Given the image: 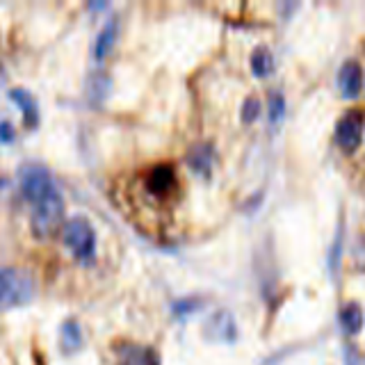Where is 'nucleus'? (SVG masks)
<instances>
[{"mask_svg": "<svg viewBox=\"0 0 365 365\" xmlns=\"http://www.w3.org/2000/svg\"><path fill=\"white\" fill-rule=\"evenodd\" d=\"M60 342H62V349L66 354H73L83 347V329L76 322V319H64L62 327H60Z\"/></svg>", "mask_w": 365, "mask_h": 365, "instance_id": "obj_11", "label": "nucleus"}, {"mask_svg": "<svg viewBox=\"0 0 365 365\" xmlns=\"http://www.w3.org/2000/svg\"><path fill=\"white\" fill-rule=\"evenodd\" d=\"M190 165H192V169L201 171V174H208L210 165H212V148L208 144L194 146L190 151Z\"/></svg>", "mask_w": 365, "mask_h": 365, "instance_id": "obj_15", "label": "nucleus"}, {"mask_svg": "<svg viewBox=\"0 0 365 365\" xmlns=\"http://www.w3.org/2000/svg\"><path fill=\"white\" fill-rule=\"evenodd\" d=\"M0 140L3 142H11L14 140V130H11L9 121H0Z\"/></svg>", "mask_w": 365, "mask_h": 365, "instance_id": "obj_20", "label": "nucleus"}, {"mask_svg": "<svg viewBox=\"0 0 365 365\" xmlns=\"http://www.w3.org/2000/svg\"><path fill=\"white\" fill-rule=\"evenodd\" d=\"M269 119L277 123V121H281V117L285 114V98L279 94V91H274V94L269 96Z\"/></svg>", "mask_w": 365, "mask_h": 365, "instance_id": "obj_16", "label": "nucleus"}, {"mask_svg": "<svg viewBox=\"0 0 365 365\" xmlns=\"http://www.w3.org/2000/svg\"><path fill=\"white\" fill-rule=\"evenodd\" d=\"M11 101L19 103V108L23 112V121L28 125H37V119H39V106H37V98H34L28 89H21V87H14L9 91Z\"/></svg>", "mask_w": 365, "mask_h": 365, "instance_id": "obj_9", "label": "nucleus"}, {"mask_svg": "<svg viewBox=\"0 0 365 365\" xmlns=\"http://www.w3.org/2000/svg\"><path fill=\"white\" fill-rule=\"evenodd\" d=\"M338 317H340L342 329H345L349 336L359 334V331L363 329V308L356 302H349V304L342 306Z\"/></svg>", "mask_w": 365, "mask_h": 365, "instance_id": "obj_13", "label": "nucleus"}, {"mask_svg": "<svg viewBox=\"0 0 365 365\" xmlns=\"http://www.w3.org/2000/svg\"><path fill=\"white\" fill-rule=\"evenodd\" d=\"M354 262H356V267L365 269V235H361L354 245Z\"/></svg>", "mask_w": 365, "mask_h": 365, "instance_id": "obj_18", "label": "nucleus"}, {"mask_svg": "<svg viewBox=\"0 0 365 365\" xmlns=\"http://www.w3.org/2000/svg\"><path fill=\"white\" fill-rule=\"evenodd\" d=\"M60 226H64V199L60 192L53 190L48 197L32 205L30 228L34 237L43 240L60 231Z\"/></svg>", "mask_w": 365, "mask_h": 365, "instance_id": "obj_1", "label": "nucleus"}, {"mask_svg": "<svg viewBox=\"0 0 365 365\" xmlns=\"http://www.w3.org/2000/svg\"><path fill=\"white\" fill-rule=\"evenodd\" d=\"M19 187H21L23 197H26L32 205L37 201H41L43 197H48V194L55 190L51 171L46 169L43 165L21 167L19 169Z\"/></svg>", "mask_w": 365, "mask_h": 365, "instance_id": "obj_4", "label": "nucleus"}, {"mask_svg": "<svg viewBox=\"0 0 365 365\" xmlns=\"http://www.w3.org/2000/svg\"><path fill=\"white\" fill-rule=\"evenodd\" d=\"M274 55L272 51L267 48V46H258V48L254 51V55H251V71H254L258 78H267L274 73Z\"/></svg>", "mask_w": 365, "mask_h": 365, "instance_id": "obj_14", "label": "nucleus"}, {"mask_svg": "<svg viewBox=\"0 0 365 365\" xmlns=\"http://www.w3.org/2000/svg\"><path fill=\"white\" fill-rule=\"evenodd\" d=\"M119 363L121 365H158V359L151 349L140 345H128L119 349Z\"/></svg>", "mask_w": 365, "mask_h": 365, "instance_id": "obj_12", "label": "nucleus"}, {"mask_svg": "<svg viewBox=\"0 0 365 365\" xmlns=\"http://www.w3.org/2000/svg\"><path fill=\"white\" fill-rule=\"evenodd\" d=\"M258 114H260V101L256 96H249L245 101V106H242V121L245 123H254L258 119Z\"/></svg>", "mask_w": 365, "mask_h": 365, "instance_id": "obj_17", "label": "nucleus"}, {"mask_svg": "<svg viewBox=\"0 0 365 365\" xmlns=\"http://www.w3.org/2000/svg\"><path fill=\"white\" fill-rule=\"evenodd\" d=\"M146 187L155 197H167V194L176 187V171L169 165H158L148 171L146 176Z\"/></svg>", "mask_w": 365, "mask_h": 365, "instance_id": "obj_7", "label": "nucleus"}, {"mask_svg": "<svg viewBox=\"0 0 365 365\" xmlns=\"http://www.w3.org/2000/svg\"><path fill=\"white\" fill-rule=\"evenodd\" d=\"M338 87L345 98H356L363 91V68L359 62H345L338 71Z\"/></svg>", "mask_w": 365, "mask_h": 365, "instance_id": "obj_6", "label": "nucleus"}, {"mask_svg": "<svg viewBox=\"0 0 365 365\" xmlns=\"http://www.w3.org/2000/svg\"><path fill=\"white\" fill-rule=\"evenodd\" d=\"M62 240L76 254V258L83 262H89L96 254V233L85 217H71V220H66L62 226Z\"/></svg>", "mask_w": 365, "mask_h": 365, "instance_id": "obj_3", "label": "nucleus"}, {"mask_svg": "<svg viewBox=\"0 0 365 365\" xmlns=\"http://www.w3.org/2000/svg\"><path fill=\"white\" fill-rule=\"evenodd\" d=\"M34 297V279L28 269L0 267V308H19Z\"/></svg>", "mask_w": 365, "mask_h": 365, "instance_id": "obj_2", "label": "nucleus"}, {"mask_svg": "<svg viewBox=\"0 0 365 365\" xmlns=\"http://www.w3.org/2000/svg\"><path fill=\"white\" fill-rule=\"evenodd\" d=\"M365 117L361 112H347L336 125V140L345 153H354L363 142Z\"/></svg>", "mask_w": 365, "mask_h": 365, "instance_id": "obj_5", "label": "nucleus"}, {"mask_svg": "<svg viewBox=\"0 0 365 365\" xmlns=\"http://www.w3.org/2000/svg\"><path fill=\"white\" fill-rule=\"evenodd\" d=\"M205 336L212 338V340H233L235 338V322H233L231 313L220 311L212 317H208V322H205Z\"/></svg>", "mask_w": 365, "mask_h": 365, "instance_id": "obj_8", "label": "nucleus"}, {"mask_svg": "<svg viewBox=\"0 0 365 365\" xmlns=\"http://www.w3.org/2000/svg\"><path fill=\"white\" fill-rule=\"evenodd\" d=\"M117 32H119L117 19H110L106 26L101 28V32L96 34V39H94V57H96V60H103V57L110 53L114 41H117Z\"/></svg>", "mask_w": 365, "mask_h": 365, "instance_id": "obj_10", "label": "nucleus"}, {"mask_svg": "<svg viewBox=\"0 0 365 365\" xmlns=\"http://www.w3.org/2000/svg\"><path fill=\"white\" fill-rule=\"evenodd\" d=\"M199 304H201V299H180V302L174 304V313H176V315H187V313H192Z\"/></svg>", "mask_w": 365, "mask_h": 365, "instance_id": "obj_19", "label": "nucleus"}]
</instances>
